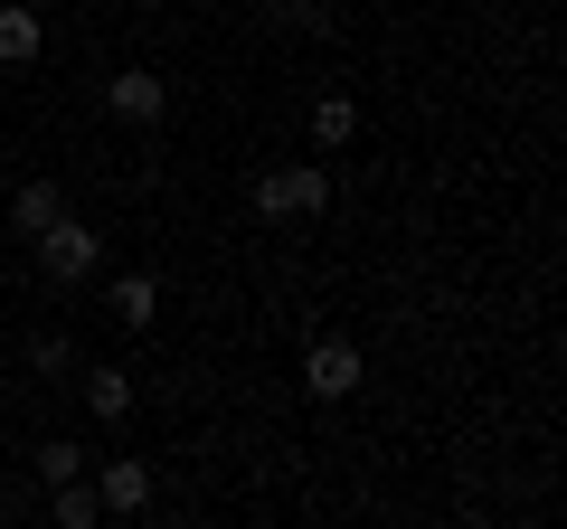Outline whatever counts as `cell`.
Here are the masks:
<instances>
[{
  "label": "cell",
  "instance_id": "cell-1",
  "mask_svg": "<svg viewBox=\"0 0 567 529\" xmlns=\"http://www.w3.org/2000/svg\"><path fill=\"white\" fill-rule=\"evenodd\" d=\"M29 246H39V274H48L58 293H76V284H95V274H104V227L58 218L48 237H29Z\"/></svg>",
  "mask_w": 567,
  "mask_h": 529
},
{
  "label": "cell",
  "instance_id": "cell-8",
  "mask_svg": "<svg viewBox=\"0 0 567 529\" xmlns=\"http://www.w3.org/2000/svg\"><path fill=\"white\" fill-rule=\"evenodd\" d=\"M85 407H95L104 426H123V416H133V378H123V369H85Z\"/></svg>",
  "mask_w": 567,
  "mask_h": 529
},
{
  "label": "cell",
  "instance_id": "cell-12",
  "mask_svg": "<svg viewBox=\"0 0 567 529\" xmlns=\"http://www.w3.org/2000/svg\"><path fill=\"white\" fill-rule=\"evenodd\" d=\"M85 464H95V454H85L76 435H48V445H39V483H76Z\"/></svg>",
  "mask_w": 567,
  "mask_h": 529
},
{
  "label": "cell",
  "instance_id": "cell-2",
  "mask_svg": "<svg viewBox=\"0 0 567 529\" xmlns=\"http://www.w3.org/2000/svg\"><path fill=\"white\" fill-rule=\"evenodd\" d=\"M256 208H265V218H322L331 180L312 162H284V170H265V180H256Z\"/></svg>",
  "mask_w": 567,
  "mask_h": 529
},
{
  "label": "cell",
  "instance_id": "cell-9",
  "mask_svg": "<svg viewBox=\"0 0 567 529\" xmlns=\"http://www.w3.org/2000/svg\"><path fill=\"white\" fill-rule=\"evenodd\" d=\"M39 58V10H10L0 0V66H29Z\"/></svg>",
  "mask_w": 567,
  "mask_h": 529
},
{
  "label": "cell",
  "instance_id": "cell-7",
  "mask_svg": "<svg viewBox=\"0 0 567 529\" xmlns=\"http://www.w3.org/2000/svg\"><path fill=\"white\" fill-rule=\"evenodd\" d=\"M104 312H114L123 331H142L152 312H162V284H152V274H114V284H104Z\"/></svg>",
  "mask_w": 567,
  "mask_h": 529
},
{
  "label": "cell",
  "instance_id": "cell-13",
  "mask_svg": "<svg viewBox=\"0 0 567 529\" xmlns=\"http://www.w3.org/2000/svg\"><path fill=\"white\" fill-rule=\"evenodd\" d=\"M29 360H39L48 378H58V369H76V341H66V331H58V341H39V350H29Z\"/></svg>",
  "mask_w": 567,
  "mask_h": 529
},
{
  "label": "cell",
  "instance_id": "cell-11",
  "mask_svg": "<svg viewBox=\"0 0 567 529\" xmlns=\"http://www.w3.org/2000/svg\"><path fill=\"white\" fill-rule=\"evenodd\" d=\"M350 133H360V104H350V95H322V104H312V143H322V152H341Z\"/></svg>",
  "mask_w": 567,
  "mask_h": 529
},
{
  "label": "cell",
  "instance_id": "cell-3",
  "mask_svg": "<svg viewBox=\"0 0 567 529\" xmlns=\"http://www.w3.org/2000/svg\"><path fill=\"white\" fill-rule=\"evenodd\" d=\"M104 104H114L123 123H162V114H171V85L152 76V66H123V76L104 85Z\"/></svg>",
  "mask_w": 567,
  "mask_h": 529
},
{
  "label": "cell",
  "instance_id": "cell-5",
  "mask_svg": "<svg viewBox=\"0 0 567 529\" xmlns=\"http://www.w3.org/2000/svg\"><path fill=\"white\" fill-rule=\"evenodd\" d=\"M95 501L104 510H152V464H142V454H114V464L95 473Z\"/></svg>",
  "mask_w": 567,
  "mask_h": 529
},
{
  "label": "cell",
  "instance_id": "cell-10",
  "mask_svg": "<svg viewBox=\"0 0 567 529\" xmlns=\"http://www.w3.org/2000/svg\"><path fill=\"white\" fill-rule=\"evenodd\" d=\"M48 501H58V529H95V520H104V501H95L85 473H76V483H48Z\"/></svg>",
  "mask_w": 567,
  "mask_h": 529
},
{
  "label": "cell",
  "instance_id": "cell-6",
  "mask_svg": "<svg viewBox=\"0 0 567 529\" xmlns=\"http://www.w3.org/2000/svg\"><path fill=\"white\" fill-rule=\"evenodd\" d=\"M58 218H66V189L58 180H20V189H10V227H20V237H48Z\"/></svg>",
  "mask_w": 567,
  "mask_h": 529
},
{
  "label": "cell",
  "instance_id": "cell-4",
  "mask_svg": "<svg viewBox=\"0 0 567 529\" xmlns=\"http://www.w3.org/2000/svg\"><path fill=\"white\" fill-rule=\"evenodd\" d=\"M303 387L312 397H350V387H360V350L350 341H312L303 350Z\"/></svg>",
  "mask_w": 567,
  "mask_h": 529
}]
</instances>
